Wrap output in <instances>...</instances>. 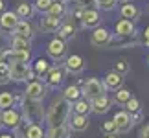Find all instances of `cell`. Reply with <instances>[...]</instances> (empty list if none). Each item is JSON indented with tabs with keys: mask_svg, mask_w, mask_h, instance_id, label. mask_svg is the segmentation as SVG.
<instances>
[{
	"mask_svg": "<svg viewBox=\"0 0 149 138\" xmlns=\"http://www.w3.org/2000/svg\"><path fill=\"white\" fill-rule=\"evenodd\" d=\"M31 52L30 50H4V61L6 63H20V61H30Z\"/></svg>",
	"mask_w": 149,
	"mask_h": 138,
	"instance_id": "17",
	"label": "cell"
},
{
	"mask_svg": "<svg viewBox=\"0 0 149 138\" xmlns=\"http://www.w3.org/2000/svg\"><path fill=\"white\" fill-rule=\"evenodd\" d=\"M13 35H17V37H24V39H30V41H31L33 35H35L31 22H30V20L20 19L19 22H17V26L13 28Z\"/></svg>",
	"mask_w": 149,
	"mask_h": 138,
	"instance_id": "18",
	"label": "cell"
},
{
	"mask_svg": "<svg viewBox=\"0 0 149 138\" xmlns=\"http://www.w3.org/2000/svg\"><path fill=\"white\" fill-rule=\"evenodd\" d=\"M46 52H48V55H50L52 61L61 63V61H65V57L68 54V48H66V43L63 41V39L55 37V39H52V41L48 43Z\"/></svg>",
	"mask_w": 149,
	"mask_h": 138,
	"instance_id": "4",
	"label": "cell"
},
{
	"mask_svg": "<svg viewBox=\"0 0 149 138\" xmlns=\"http://www.w3.org/2000/svg\"><path fill=\"white\" fill-rule=\"evenodd\" d=\"M147 9H149V4H147Z\"/></svg>",
	"mask_w": 149,
	"mask_h": 138,
	"instance_id": "48",
	"label": "cell"
},
{
	"mask_svg": "<svg viewBox=\"0 0 149 138\" xmlns=\"http://www.w3.org/2000/svg\"><path fill=\"white\" fill-rule=\"evenodd\" d=\"M138 138H149V123H144V125L140 127Z\"/></svg>",
	"mask_w": 149,
	"mask_h": 138,
	"instance_id": "40",
	"label": "cell"
},
{
	"mask_svg": "<svg viewBox=\"0 0 149 138\" xmlns=\"http://www.w3.org/2000/svg\"><path fill=\"white\" fill-rule=\"evenodd\" d=\"M4 9H6V4H4V0H0V13H2Z\"/></svg>",
	"mask_w": 149,
	"mask_h": 138,
	"instance_id": "43",
	"label": "cell"
},
{
	"mask_svg": "<svg viewBox=\"0 0 149 138\" xmlns=\"http://www.w3.org/2000/svg\"><path fill=\"white\" fill-rule=\"evenodd\" d=\"M15 101H17V96L15 94H11V92H0V111L13 107Z\"/></svg>",
	"mask_w": 149,
	"mask_h": 138,
	"instance_id": "32",
	"label": "cell"
},
{
	"mask_svg": "<svg viewBox=\"0 0 149 138\" xmlns=\"http://www.w3.org/2000/svg\"><path fill=\"white\" fill-rule=\"evenodd\" d=\"M88 116H85V114H74L70 112V116H68V127L70 131H76V133H83V131L88 129Z\"/></svg>",
	"mask_w": 149,
	"mask_h": 138,
	"instance_id": "14",
	"label": "cell"
},
{
	"mask_svg": "<svg viewBox=\"0 0 149 138\" xmlns=\"http://www.w3.org/2000/svg\"><path fill=\"white\" fill-rule=\"evenodd\" d=\"M140 8L136 4H131V2H127V0H125V4L122 6V8H120V17H122V19H129V20H133V22H136L140 19Z\"/></svg>",
	"mask_w": 149,
	"mask_h": 138,
	"instance_id": "20",
	"label": "cell"
},
{
	"mask_svg": "<svg viewBox=\"0 0 149 138\" xmlns=\"http://www.w3.org/2000/svg\"><path fill=\"white\" fill-rule=\"evenodd\" d=\"M123 81H125V77L122 76V74L114 72V70L105 74V77H103V85H105L107 90H116L120 87H123Z\"/></svg>",
	"mask_w": 149,
	"mask_h": 138,
	"instance_id": "19",
	"label": "cell"
},
{
	"mask_svg": "<svg viewBox=\"0 0 149 138\" xmlns=\"http://www.w3.org/2000/svg\"><path fill=\"white\" fill-rule=\"evenodd\" d=\"M81 26L87 30H94V28L101 26V15L96 8H85L81 15Z\"/></svg>",
	"mask_w": 149,
	"mask_h": 138,
	"instance_id": "8",
	"label": "cell"
},
{
	"mask_svg": "<svg viewBox=\"0 0 149 138\" xmlns=\"http://www.w3.org/2000/svg\"><path fill=\"white\" fill-rule=\"evenodd\" d=\"M9 46H11L13 50H30V52H31V41H30V39H24V37H17V35H13Z\"/></svg>",
	"mask_w": 149,
	"mask_h": 138,
	"instance_id": "30",
	"label": "cell"
},
{
	"mask_svg": "<svg viewBox=\"0 0 149 138\" xmlns=\"http://www.w3.org/2000/svg\"><path fill=\"white\" fill-rule=\"evenodd\" d=\"M85 59L81 55H77V54H72V55H66L65 57V70L68 74H81L85 70Z\"/></svg>",
	"mask_w": 149,
	"mask_h": 138,
	"instance_id": "12",
	"label": "cell"
},
{
	"mask_svg": "<svg viewBox=\"0 0 149 138\" xmlns=\"http://www.w3.org/2000/svg\"><path fill=\"white\" fill-rule=\"evenodd\" d=\"M114 31H116L118 37H134L136 35V28L134 22L129 19H120L114 26Z\"/></svg>",
	"mask_w": 149,
	"mask_h": 138,
	"instance_id": "15",
	"label": "cell"
},
{
	"mask_svg": "<svg viewBox=\"0 0 149 138\" xmlns=\"http://www.w3.org/2000/svg\"><path fill=\"white\" fill-rule=\"evenodd\" d=\"M118 135H120V133H114V135H105V136H107V138H120Z\"/></svg>",
	"mask_w": 149,
	"mask_h": 138,
	"instance_id": "44",
	"label": "cell"
},
{
	"mask_svg": "<svg viewBox=\"0 0 149 138\" xmlns=\"http://www.w3.org/2000/svg\"><path fill=\"white\" fill-rule=\"evenodd\" d=\"M20 19L17 17L15 11H2L0 13V31H13V28L17 26V22Z\"/></svg>",
	"mask_w": 149,
	"mask_h": 138,
	"instance_id": "16",
	"label": "cell"
},
{
	"mask_svg": "<svg viewBox=\"0 0 149 138\" xmlns=\"http://www.w3.org/2000/svg\"><path fill=\"white\" fill-rule=\"evenodd\" d=\"M52 2L54 0H35V4H33V8H35V11H41V13H46L48 8L52 6Z\"/></svg>",
	"mask_w": 149,
	"mask_h": 138,
	"instance_id": "38",
	"label": "cell"
},
{
	"mask_svg": "<svg viewBox=\"0 0 149 138\" xmlns=\"http://www.w3.org/2000/svg\"><path fill=\"white\" fill-rule=\"evenodd\" d=\"M0 138H17L15 135H9V133H6V135H0Z\"/></svg>",
	"mask_w": 149,
	"mask_h": 138,
	"instance_id": "42",
	"label": "cell"
},
{
	"mask_svg": "<svg viewBox=\"0 0 149 138\" xmlns=\"http://www.w3.org/2000/svg\"><path fill=\"white\" fill-rule=\"evenodd\" d=\"M65 13H66V6H65L63 0H54L52 6L48 8V11H46V15L57 17V19H63V15H65Z\"/></svg>",
	"mask_w": 149,
	"mask_h": 138,
	"instance_id": "27",
	"label": "cell"
},
{
	"mask_svg": "<svg viewBox=\"0 0 149 138\" xmlns=\"http://www.w3.org/2000/svg\"><path fill=\"white\" fill-rule=\"evenodd\" d=\"M0 129H2V112H0Z\"/></svg>",
	"mask_w": 149,
	"mask_h": 138,
	"instance_id": "45",
	"label": "cell"
},
{
	"mask_svg": "<svg viewBox=\"0 0 149 138\" xmlns=\"http://www.w3.org/2000/svg\"><path fill=\"white\" fill-rule=\"evenodd\" d=\"M144 43L149 46V26H147L146 30H144Z\"/></svg>",
	"mask_w": 149,
	"mask_h": 138,
	"instance_id": "41",
	"label": "cell"
},
{
	"mask_svg": "<svg viewBox=\"0 0 149 138\" xmlns=\"http://www.w3.org/2000/svg\"><path fill=\"white\" fill-rule=\"evenodd\" d=\"M112 105V100L107 94H100L90 100V112L94 114H105Z\"/></svg>",
	"mask_w": 149,
	"mask_h": 138,
	"instance_id": "13",
	"label": "cell"
},
{
	"mask_svg": "<svg viewBox=\"0 0 149 138\" xmlns=\"http://www.w3.org/2000/svg\"><path fill=\"white\" fill-rule=\"evenodd\" d=\"M4 48V44H2V41H0V50H2Z\"/></svg>",
	"mask_w": 149,
	"mask_h": 138,
	"instance_id": "46",
	"label": "cell"
},
{
	"mask_svg": "<svg viewBox=\"0 0 149 138\" xmlns=\"http://www.w3.org/2000/svg\"><path fill=\"white\" fill-rule=\"evenodd\" d=\"M114 72H118V74H122V76H125L131 68H129V63L125 61V59H120L118 63H114V68H112Z\"/></svg>",
	"mask_w": 149,
	"mask_h": 138,
	"instance_id": "36",
	"label": "cell"
},
{
	"mask_svg": "<svg viewBox=\"0 0 149 138\" xmlns=\"http://www.w3.org/2000/svg\"><path fill=\"white\" fill-rule=\"evenodd\" d=\"M9 77L11 81H30L35 77L33 68L30 66V61L20 63H9Z\"/></svg>",
	"mask_w": 149,
	"mask_h": 138,
	"instance_id": "2",
	"label": "cell"
},
{
	"mask_svg": "<svg viewBox=\"0 0 149 138\" xmlns=\"http://www.w3.org/2000/svg\"><path fill=\"white\" fill-rule=\"evenodd\" d=\"M63 98L68 101V103H74L76 100L81 98V89L77 87V85H70V87H66L65 92H63Z\"/></svg>",
	"mask_w": 149,
	"mask_h": 138,
	"instance_id": "29",
	"label": "cell"
},
{
	"mask_svg": "<svg viewBox=\"0 0 149 138\" xmlns=\"http://www.w3.org/2000/svg\"><path fill=\"white\" fill-rule=\"evenodd\" d=\"M55 33H57L59 39H63V41L66 43V41H72V39L76 37V28H74L72 22H65V24L59 26V30H57Z\"/></svg>",
	"mask_w": 149,
	"mask_h": 138,
	"instance_id": "24",
	"label": "cell"
},
{
	"mask_svg": "<svg viewBox=\"0 0 149 138\" xmlns=\"http://www.w3.org/2000/svg\"><path fill=\"white\" fill-rule=\"evenodd\" d=\"M112 33L107 30V28H94V31L90 33V44L94 48H107L109 41H111Z\"/></svg>",
	"mask_w": 149,
	"mask_h": 138,
	"instance_id": "11",
	"label": "cell"
},
{
	"mask_svg": "<svg viewBox=\"0 0 149 138\" xmlns=\"http://www.w3.org/2000/svg\"><path fill=\"white\" fill-rule=\"evenodd\" d=\"M46 138H70V127H68V123H63L59 127L50 129Z\"/></svg>",
	"mask_w": 149,
	"mask_h": 138,
	"instance_id": "28",
	"label": "cell"
},
{
	"mask_svg": "<svg viewBox=\"0 0 149 138\" xmlns=\"http://www.w3.org/2000/svg\"><path fill=\"white\" fill-rule=\"evenodd\" d=\"M70 112L74 114H85V116H88L90 112V100H87V98H79V100H76L74 103H70Z\"/></svg>",
	"mask_w": 149,
	"mask_h": 138,
	"instance_id": "23",
	"label": "cell"
},
{
	"mask_svg": "<svg viewBox=\"0 0 149 138\" xmlns=\"http://www.w3.org/2000/svg\"><path fill=\"white\" fill-rule=\"evenodd\" d=\"M112 122H114V125H116L118 133H129V131L133 129V125H134V120H133V116H131L127 111H118L116 114H114Z\"/></svg>",
	"mask_w": 149,
	"mask_h": 138,
	"instance_id": "10",
	"label": "cell"
},
{
	"mask_svg": "<svg viewBox=\"0 0 149 138\" xmlns=\"http://www.w3.org/2000/svg\"><path fill=\"white\" fill-rule=\"evenodd\" d=\"M22 122V112L19 111V109H4L2 111V127H8V129H17Z\"/></svg>",
	"mask_w": 149,
	"mask_h": 138,
	"instance_id": "7",
	"label": "cell"
},
{
	"mask_svg": "<svg viewBox=\"0 0 149 138\" xmlns=\"http://www.w3.org/2000/svg\"><path fill=\"white\" fill-rule=\"evenodd\" d=\"M15 131L20 138H46V133L41 125L35 122H28V120H22Z\"/></svg>",
	"mask_w": 149,
	"mask_h": 138,
	"instance_id": "3",
	"label": "cell"
},
{
	"mask_svg": "<svg viewBox=\"0 0 149 138\" xmlns=\"http://www.w3.org/2000/svg\"><path fill=\"white\" fill-rule=\"evenodd\" d=\"M133 96V92H131L129 89H123V87H120V89H116L114 90V103H116V105H122L123 107V103L129 100V98Z\"/></svg>",
	"mask_w": 149,
	"mask_h": 138,
	"instance_id": "31",
	"label": "cell"
},
{
	"mask_svg": "<svg viewBox=\"0 0 149 138\" xmlns=\"http://www.w3.org/2000/svg\"><path fill=\"white\" fill-rule=\"evenodd\" d=\"M118 0H96V6L101 9V11H112L116 8Z\"/></svg>",
	"mask_w": 149,
	"mask_h": 138,
	"instance_id": "35",
	"label": "cell"
},
{
	"mask_svg": "<svg viewBox=\"0 0 149 138\" xmlns=\"http://www.w3.org/2000/svg\"><path fill=\"white\" fill-rule=\"evenodd\" d=\"M46 90H48L46 85L33 77V79H30V83L26 85L24 96L28 100H31V101H41V100H44V96H46Z\"/></svg>",
	"mask_w": 149,
	"mask_h": 138,
	"instance_id": "5",
	"label": "cell"
},
{
	"mask_svg": "<svg viewBox=\"0 0 149 138\" xmlns=\"http://www.w3.org/2000/svg\"><path fill=\"white\" fill-rule=\"evenodd\" d=\"M63 24L61 19H57V17H50L44 13V17L41 19V30L44 33H55L57 30H59V26Z\"/></svg>",
	"mask_w": 149,
	"mask_h": 138,
	"instance_id": "21",
	"label": "cell"
},
{
	"mask_svg": "<svg viewBox=\"0 0 149 138\" xmlns=\"http://www.w3.org/2000/svg\"><path fill=\"white\" fill-rule=\"evenodd\" d=\"M100 129H101L103 135H114V133H118V131H116V125H114L112 120H109V122H103V123L100 125Z\"/></svg>",
	"mask_w": 149,
	"mask_h": 138,
	"instance_id": "37",
	"label": "cell"
},
{
	"mask_svg": "<svg viewBox=\"0 0 149 138\" xmlns=\"http://www.w3.org/2000/svg\"><path fill=\"white\" fill-rule=\"evenodd\" d=\"M147 65H149V55H147Z\"/></svg>",
	"mask_w": 149,
	"mask_h": 138,
	"instance_id": "47",
	"label": "cell"
},
{
	"mask_svg": "<svg viewBox=\"0 0 149 138\" xmlns=\"http://www.w3.org/2000/svg\"><path fill=\"white\" fill-rule=\"evenodd\" d=\"M33 74H35L37 77H44L48 74V70L52 68V63L48 59H44V57H39V59L33 63Z\"/></svg>",
	"mask_w": 149,
	"mask_h": 138,
	"instance_id": "25",
	"label": "cell"
},
{
	"mask_svg": "<svg viewBox=\"0 0 149 138\" xmlns=\"http://www.w3.org/2000/svg\"><path fill=\"white\" fill-rule=\"evenodd\" d=\"M138 44L134 37H111V41H109L107 48H131V46Z\"/></svg>",
	"mask_w": 149,
	"mask_h": 138,
	"instance_id": "22",
	"label": "cell"
},
{
	"mask_svg": "<svg viewBox=\"0 0 149 138\" xmlns=\"http://www.w3.org/2000/svg\"><path fill=\"white\" fill-rule=\"evenodd\" d=\"M76 2L77 8H92V6H96V0H74Z\"/></svg>",
	"mask_w": 149,
	"mask_h": 138,
	"instance_id": "39",
	"label": "cell"
},
{
	"mask_svg": "<svg viewBox=\"0 0 149 138\" xmlns=\"http://www.w3.org/2000/svg\"><path fill=\"white\" fill-rule=\"evenodd\" d=\"M68 116H70V103H68L63 96H57L52 100L48 112H46V123L50 129L59 127L63 123H68Z\"/></svg>",
	"mask_w": 149,
	"mask_h": 138,
	"instance_id": "1",
	"label": "cell"
},
{
	"mask_svg": "<svg viewBox=\"0 0 149 138\" xmlns=\"http://www.w3.org/2000/svg\"><path fill=\"white\" fill-rule=\"evenodd\" d=\"M65 76H66V70L63 66H52L48 74L44 76V79H46V87L48 89H59L63 81H65Z\"/></svg>",
	"mask_w": 149,
	"mask_h": 138,
	"instance_id": "9",
	"label": "cell"
},
{
	"mask_svg": "<svg viewBox=\"0 0 149 138\" xmlns=\"http://www.w3.org/2000/svg\"><path fill=\"white\" fill-rule=\"evenodd\" d=\"M9 81H11V77H9V63L0 61V85H6Z\"/></svg>",
	"mask_w": 149,
	"mask_h": 138,
	"instance_id": "34",
	"label": "cell"
},
{
	"mask_svg": "<svg viewBox=\"0 0 149 138\" xmlns=\"http://www.w3.org/2000/svg\"><path fill=\"white\" fill-rule=\"evenodd\" d=\"M107 89L105 85H103V81H100V79L96 77H90L88 81L83 83V89H81V96L87 98V100H92V98L100 96V94H105Z\"/></svg>",
	"mask_w": 149,
	"mask_h": 138,
	"instance_id": "6",
	"label": "cell"
},
{
	"mask_svg": "<svg viewBox=\"0 0 149 138\" xmlns=\"http://www.w3.org/2000/svg\"><path fill=\"white\" fill-rule=\"evenodd\" d=\"M15 13L19 19H24V20H30L33 13H35V8H33V4H28V2H22L17 6V9H15Z\"/></svg>",
	"mask_w": 149,
	"mask_h": 138,
	"instance_id": "26",
	"label": "cell"
},
{
	"mask_svg": "<svg viewBox=\"0 0 149 138\" xmlns=\"http://www.w3.org/2000/svg\"><path fill=\"white\" fill-rule=\"evenodd\" d=\"M123 107H125V111H127L131 116H133V114H138L140 111H142V105H140V101L136 100L134 96H131L127 101L123 103Z\"/></svg>",
	"mask_w": 149,
	"mask_h": 138,
	"instance_id": "33",
	"label": "cell"
}]
</instances>
